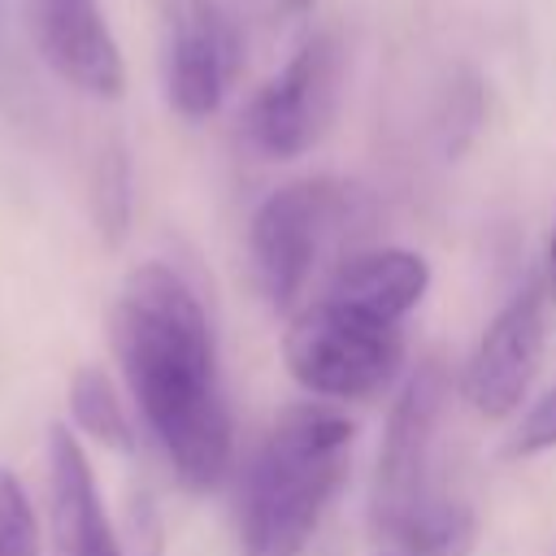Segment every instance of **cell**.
I'll list each match as a JSON object with an SVG mask.
<instances>
[{
  "mask_svg": "<svg viewBox=\"0 0 556 556\" xmlns=\"http://www.w3.org/2000/svg\"><path fill=\"white\" fill-rule=\"evenodd\" d=\"M109 343L148 434L191 491H213L235 460L217 343L191 282L148 261L130 269L109 308Z\"/></svg>",
  "mask_w": 556,
  "mask_h": 556,
  "instance_id": "obj_1",
  "label": "cell"
},
{
  "mask_svg": "<svg viewBox=\"0 0 556 556\" xmlns=\"http://www.w3.org/2000/svg\"><path fill=\"white\" fill-rule=\"evenodd\" d=\"M547 295L556 300V226H552V243H547Z\"/></svg>",
  "mask_w": 556,
  "mask_h": 556,
  "instance_id": "obj_16",
  "label": "cell"
},
{
  "mask_svg": "<svg viewBox=\"0 0 556 556\" xmlns=\"http://www.w3.org/2000/svg\"><path fill=\"white\" fill-rule=\"evenodd\" d=\"M65 400H70L74 426H78L87 439H96V443H104V447H113V452H130V447H135L126 408H122V400H117V391H113V382H109L104 369L78 365L74 378H70V395H65Z\"/></svg>",
  "mask_w": 556,
  "mask_h": 556,
  "instance_id": "obj_12",
  "label": "cell"
},
{
  "mask_svg": "<svg viewBox=\"0 0 556 556\" xmlns=\"http://www.w3.org/2000/svg\"><path fill=\"white\" fill-rule=\"evenodd\" d=\"M426 287H430L426 256H417L408 248H374V252H356V256L339 261L321 300H330L348 313H361L369 321L400 326V317L421 304Z\"/></svg>",
  "mask_w": 556,
  "mask_h": 556,
  "instance_id": "obj_11",
  "label": "cell"
},
{
  "mask_svg": "<svg viewBox=\"0 0 556 556\" xmlns=\"http://www.w3.org/2000/svg\"><path fill=\"white\" fill-rule=\"evenodd\" d=\"M243 56L230 0H165V100L200 122L222 109Z\"/></svg>",
  "mask_w": 556,
  "mask_h": 556,
  "instance_id": "obj_7",
  "label": "cell"
},
{
  "mask_svg": "<svg viewBox=\"0 0 556 556\" xmlns=\"http://www.w3.org/2000/svg\"><path fill=\"white\" fill-rule=\"evenodd\" d=\"M22 65H17V48H13V0H0V113L17 117L22 113Z\"/></svg>",
  "mask_w": 556,
  "mask_h": 556,
  "instance_id": "obj_15",
  "label": "cell"
},
{
  "mask_svg": "<svg viewBox=\"0 0 556 556\" xmlns=\"http://www.w3.org/2000/svg\"><path fill=\"white\" fill-rule=\"evenodd\" d=\"M352 421L321 404H291L252 452L239 486V552L304 556L348 473Z\"/></svg>",
  "mask_w": 556,
  "mask_h": 556,
  "instance_id": "obj_2",
  "label": "cell"
},
{
  "mask_svg": "<svg viewBox=\"0 0 556 556\" xmlns=\"http://www.w3.org/2000/svg\"><path fill=\"white\" fill-rule=\"evenodd\" d=\"M282 361L291 378L326 400H365L382 391L404 361L400 326L369 321L330 300L304 308L282 334Z\"/></svg>",
  "mask_w": 556,
  "mask_h": 556,
  "instance_id": "obj_4",
  "label": "cell"
},
{
  "mask_svg": "<svg viewBox=\"0 0 556 556\" xmlns=\"http://www.w3.org/2000/svg\"><path fill=\"white\" fill-rule=\"evenodd\" d=\"M26 22L43 65L56 78L100 100L122 96L126 65L100 0H26Z\"/></svg>",
  "mask_w": 556,
  "mask_h": 556,
  "instance_id": "obj_9",
  "label": "cell"
},
{
  "mask_svg": "<svg viewBox=\"0 0 556 556\" xmlns=\"http://www.w3.org/2000/svg\"><path fill=\"white\" fill-rule=\"evenodd\" d=\"M339 74H343V52L334 35H313L304 39L291 61L248 100L243 109V139L252 152L269 161H291L308 152L339 104Z\"/></svg>",
  "mask_w": 556,
  "mask_h": 556,
  "instance_id": "obj_6",
  "label": "cell"
},
{
  "mask_svg": "<svg viewBox=\"0 0 556 556\" xmlns=\"http://www.w3.org/2000/svg\"><path fill=\"white\" fill-rule=\"evenodd\" d=\"M39 517L22 482L0 469V556H39Z\"/></svg>",
  "mask_w": 556,
  "mask_h": 556,
  "instance_id": "obj_14",
  "label": "cell"
},
{
  "mask_svg": "<svg viewBox=\"0 0 556 556\" xmlns=\"http://www.w3.org/2000/svg\"><path fill=\"white\" fill-rule=\"evenodd\" d=\"M96 222H100L109 243H117L126 235V222H130V161H126L122 143H109L100 152V165H96Z\"/></svg>",
  "mask_w": 556,
  "mask_h": 556,
  "instance_id": "obj_13",
  "label": "cell"
},
{
  "mask_svg": "<svg viewBox=\"0 0 556 556\" xmlns=\"http://www.w3.org/2000/svg\"><path fill=\"white\" fill-rule=\"evenodd\" d=\"M343 208H348V195L330 178L287 182L256 204L248 222V256H252L256 287L274 308L295 304Z\"/></svg>",
  "mask_w": 556,
  "mask_h": 556,
  "instance_id": "obj_5",
  "label": "cell"
},
{
  "mask_svg": "<svg viewBox=\"0 0 556 556\" xmlns=\"http://www.w3.org/2000/svg\"><path fill=\"white\" fill-rule=\"evenodd\" d=\"M48 556H126L104 513L91 460L70 426L48 430Z\"/></svg>",
  "mask_w": 556,
  "mask_h": 556,
  "instance_id": "obj_10",
  "label": "cell"
},
{
  "mask_svg": "<svg viewBox=\"0 0 556 556\" xmlns=\"http://www.w3.org/2000/svg\"><path fill=\"white\" fill-rule=\"evenodd\" d=\"M447 404V378L439 361L408 374L391 404L387 434L378 447L369 521L400 556H465L473 517L443 491L439 473V426Z\"/></svg>",
  "mask_w": 556,
  "mask_h": 556,
  "instance_id": "obj_3",
  "label": "cell"
},
{
  "mask_svg": "<svg viewBox=\"0 0 556 556\" xmlns=\"http://www.w3.org/2000/svg\"><path fill=\"white\" fill-rule=\"evenodd\" d=\"M543 304H547L543 287L530 282L486 321L465 365V400L482 417H508L521 408L543 361V339H547Z\"/></svg>",
  "mask_w": 556,
  "mask_h": 556,
  "instance_id": "obj_8",
  "label": "cell"
}]
</instances>
